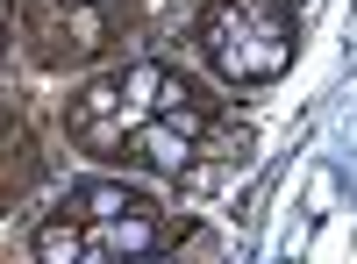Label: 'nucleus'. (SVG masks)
Segmentation results:
<instances>
[{
	"mask_svg": "<svg viewBox=\"0 0 357 264\" xmlns=\"http://www.w3.org/2000/svg\"><path fill=\"white\" fill-rule=\"evenodd\" d=\"M293 15L279 0H222L215 15L200 22V50L215 57V72L236 86H257V79H279L293 65Z\"/></svg>",
	"mask_w": 357,
	"mask_h": 264,
	"instance_id": "obj_1",
	"label": "nucleus"
},
{
	"mask_svg": "<svg viewBox=\"0 0 357 264\" xmlns=\"http://www.w3.org/2000/svg\"><path fill=\"white\" fill-rule=\"evenodd\" d=\"M129 157L143 171H158V179H178V171H193V136L178 129V122H165V114H151V122H136Z\"/></svg>",
	"mask_w": 357,
	"mask_h": 264,
	"instance_id": "obj_2",
	"label": "nucleus"
},
{
	"mask_svg": "<svg viewBox=\"0 0 357 264\" xmlns=\"http://www.w3.org/2000/svg\"><path fill=\"white\" fill-rule=\"evenodd\" d=\"M65 200H72L79 215H93V222H107V215H136V208H158L151 193H136V186H114V179H79Z\"/></svg>",
	"mask_w": 357,
	"mask_h": 264,
	"instance_id": "obj_3",
	"label": "nucleus"
},
{
	"mask_svg": "<svg viewBox=\"0 0 357 264\" xmlns=\"http://www.w3.org/2000/svg\"><path fill=\"white\" fill-rule=\"evenodd\" d=\"M65 57H93L107 43V0H72V15H65Z\"/></svg>",
	"mask_w": 357,
	"mask_h": 264,
	"instance_id": "obj_4",
	"label": "nucleus"
},
{
	"mask_svg": "<svg viewBox=\"0 0 357 264\" xmlns=\"http://www.w3.org/2000/svg\"><path fill=\"white\" fill-rule=\"evenodd\" d=\"M158 100H165V65H129L122 72V114L129 122H151Z\"/></svg>",
	"mask_w": 357,
	"mask_h": 264,
	"instance_id": "obj_5",
	"label": "nucleus"
},
{
	"mask_svg": "<svg viewBox=\"0 0 357 264\" xmlns=\"http://www.w3.org/2000/svg\"><path fill=\"white\" fill-rule=\"evenodd\" d=\"M36 257H43V264H79V257H86V228H72L65 215L43 222V228H36Z\"/></svg>",
	"mask_w": 357,
	"mask_h": 264,
	"instance_id": "obj_6",
	"label": "nucleus"
},
{
	"mask_svg": "<svg viewBox=\"0 0 357 264\" xmlns=\"http://www.w3.org/2000/svg\"><path fill=\"white\" fill-rule=\"evenodd\" d=\"M100 114H122V79H93L72 100V122H100Z\"/></svg>",
	"mask_w": 357,
	"mask_h": 264,
	"instance_id": "obj_7",
	"label": "nucleus"
},
{
	"mask_svg": "<svg viewBox=\"0 0 357 264\" xmlns=\"http://www.w3.org/2000/svg\"><path fill=\"white\" fill-rule=\"evenodd\" d=\"M0 22H8V0H0Z\"/></svg>",
	"mask_w": 357,
	"mask_h": 264,
	"instance_id": "obj_8",
	"label": "nucleus"
},
{
	"mask_svg": "<svg viewBox=\"0 0 357 264\" xmlns=\"http://www.w3.org/2000/svg\"><path fill=\"white\" fill-rule=\"evenodd\" d=\"M107 8H114V0H107Z\"/></svg>",
	"mask_w": 357,
	"mask_h": 264,
	"instance_id": "obj_9",
	"label": "nucleus"
}]
</instances>
